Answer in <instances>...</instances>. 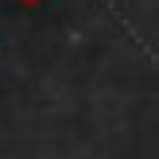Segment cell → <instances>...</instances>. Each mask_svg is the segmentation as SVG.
I'll return each mask as SVG.
<instances>
[{
  "mask_svg": "<svg viewBox=\"0 0 159 159\" xmlns=\"http://www.w3.org/2000/svg\"><path fill=\"white\" fill-rule=\"evenodd\" d=\"M16 4H23V8H35V4H39V0H16Z\"/></svg>",
  "mask_w": 159,
  "mask_h": 159,
  "instance_id": "cell-1",
  "label": "cell"
}]
</instances>
